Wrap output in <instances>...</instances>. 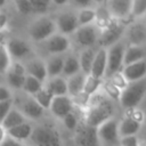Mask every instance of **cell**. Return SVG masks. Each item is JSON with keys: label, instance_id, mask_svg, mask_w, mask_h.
<instances>
[{"label": "cell", "instance_id": "1", "mask_svg": "<svg viewBox=\"0 0 146 146\" xmlns=\"http://www.w3.org/2000/svg\"><path fill=\"white\" fill-rule=\"evenodd\" d=\"M94 96L96 97V100L89 98L83 121L97 128L99 124L114 116V106L112 99L106 95H98V92H96Z\"/></svg>", "mask_w": 146, "mask_h": 146}, {"label": "cell", "instance_id": "2", "mask_svg": "<svg viewBox=\"0 0 146 146\" xmlns=\"http://www.w3.org/2000/svg\"><path fill=\"white\" fill-rule=\"evenodd\" d=\"M29 140L33 146H62L59 131L47 122L34 125Z\"/></svg>", "mask_w": 146, "mask_h": 146}, {"label": "cell", "instance_id": "3", "mask_svg": "<svg viewBox=\"0 0 146 146\" xmlns=\"http://www.w3.org/2000/svg\"><path fill=\"white\" fill-rule=\"evenodd\" d=\"M146 96V81L145 79L129 82L122 90L119 98L121 106L125 110L136 108Z\"/></svg>", "mask_w": 146, "mask_h": 146}, {"label": "cell", "instance_id": "4", "mask_svg": "<svg viewBox=\"0 0 146 146\" xmlns=\"http://www.w3.org/2000/svg\"><path fill=\"white\" fill-rule=\"evenodd\" d=\"M117 123L119 121L115 120V117L113 116L96 128L100 146H117L119 145L120 135H119Z\"/></svg>", "mask_w": 146, "mask_h": 146}, {"label": "cell", "instance_id": "5", "mask_svg": "<svg viewBox=\"0 0 146 146\" xmlns=\"http://www.w3.org/2000/svg\"><path fill=\"white\" fill-rule=\"evenodd\" d=\"M129 113L122 117V120L119 121L117 128H119V135L122 136H129V135H137L143 125L144 115L141 111H136V108L128 110Z\"/></svg>", "mask_w": 146, "mask_h": 146}, {"label": "cell", "instance_id": "6", "mask_svg": "<svg viewBox=\"0 0 146 146\" xmlns=\"http://www.w3.org/2000/svg\"><path fill=\"white\" fill-rule=\"evenodd\" d=\"M74 141L76 146H100L97 129L84 121H80L74 130Z\"/></svg>", "mask_w": 146, "mask_h": 146}, {"label": "cell", "instance_id": "7", "mask_svg": "<svg viewBox=\"0 0 146 146\" xmlns=\"http://www.w3.org/2000/svg\"><path fill=\"white\" fill-rule=\"evenodd\" d=\"M107 49V66H106V75L112 76L113 74L121 71L123 67V56L125 46L121 41L110 46Z\"/></svg>", "mask_w": 146, "mask_h": 146}, {"label": "cell", "instance_id": "8", "mask_svg": "<svg viewBox=\"0 0 146 146\" xmlns=\"http://www.w3.org/2000/svg\"><path fill=\"white\" fill-rule=\"evenodd\" d=\"M56 31V24L48 17H40L36 19L29 30L30 36L34 41H44Z\"/></svg>", "mask_w": 146, "mask_h": 146}, {"label": "cell", "instance_id": "9", "mask_svg": "<svg viewBox=\"0 0 146 146\" xmlns=\"http://www.w3.org/2000/svg\"><path fill=\"white\" fill-rule=\"evenodd\" d=\"M26 95V94H25ZM14 105L23 113V115L27 119V120H39L43 113H44V108L34 99L33 96L26 95L24 98H19L18 102Z\"/></svg>", "mask_w": 146, "mask_h": 146}, {"label": "cell", "instance_id": "10", "mask_svg": "<svg viewBox=\"0 0 146 146\" xmlns=\"http://www.w3.org/2000/svg\"><path fill=\"white\" fill-rule=\"evenodd\" d=\"M124 31H125V27L123 24H121L119 22H108L105 25V29L103 30V32L100 33L99 39H98L102 47L108 48L110 46L119 42L120 39L122 38Z\"/></svg>", "mask_w": 146, "mask_h": 146}, {"label": "cell", "instance_id": "11", "mask_svg": "<svg viewBox=\"0 0 146 146\" xmlns=\"http://www.w3.org/2000/svg\"><path fill=\"white\" fill-rule=\"evenodd\" d=\"M98 39L99 35L97 27L91 24L80 25L74 32V40L82 48H91Z\"/></svg>", "mask_w": 146, "mask_h": 146}, {"label": "cell", "instance_id": "12", "mask_svg": "<svg viewBox=\"0 0 146 146\" xmlns=\"http://www.w3.org/2000/svg\"><path fill=\"white\" fill-rule=\"evenodd\" d=\"M73 107H74V103L68 95H59L52 97V100L48 110L51 112V114L55 117L62 120L66 114L73 111Z\"/></svg>", "mask_w": 146, "mask_h": 146}, {"label": "cell", "instance_id": "13", "mask_svg": "<svg viewBox=\"0 0 146 146\" xmlns=\"http://www.w3.org/2000/svg\"><path fill=\"white\" fill-rule=\"evenodd\" d=\"M121 73L127 80V82H135L146 78V58L137 60L131 64L123 65Z\"/></svg>", "mask_w": 146, "mask_h": 146}, {"label": "cell", "instance_id": "14", "mask_svg": "<svg viewBox=\"0 0 146 146\" xmlns=\"http://www.w3.org/2000/svg\"><path fill=\"white\" fill-rule=\"evenodd\" d=\"M46 41V49L51 55H62L70 48V40L65 34H52Z\"/></svg>", "mask_w": 146, "mask_h": 146}, {"label": "cell", "instance_id": "15", "mask_svg": "<svg viewBox=\"0 0 146 146\" xmlns=\"http://www.w3.org/2000/svg\"><path fill=\"white\" fill-rule=\"evenodd\" d=\"M6 47H7V50L11 59L21 60V59L29 57V55L31 54L30 44L26 41L21 40V39H10L7 42Z\"/></svg>", "mask_w": 146, "mask_h": 146}, {"label": "cell", "instance_id": "16", "mask_svg": "<svg viewBox=\"0 0 146 146\" xmlns=\"http://www.w3.org/2000/svg\"><path fill=\"white\" fill-rule=\"evenodd\" d=\"M106 66H107V49L102 47L95 52L94 62L89 74L103 79L106 75Z\"/></svg>", "mask_w": 146, "mask_h": 146}, {"label": "cell", "instance_id": "17", "mask_svg": "<svg viewBox=\"0 0 146 146\" xmlns=\"http://www.w3.org/2000/svg\"><path fill=\"white\" fill-rule=\"evenodd\" d=\"M78 17L72 13H64L58 16L56 22V27L59 30L62 34L68 35L75 32V30L79 27Z\"/></svg>", "mask_w": 146, "mask_h": 146}, {"label": "cell", "instance_id": "18", "mask_svg": "<svg viewBox=\"0 0 146 146\" xmlns=\"http://www.w3.org/2000/svg\"><path fill=\"white\" fill-rule=\"evenodd\" d=\"M108 11L116 18H124L131 14L132 0H107Z\"/></svg>", "mask_w": 146, "mask_h": 146}, {"label": "cell", "instance_id": "19", "mask_svg": "<svg viewBox=\"0 0 146 146\" xmlns=\"http://www.w3.org/2000/svg\"><path fill=\"white\" fill-rule=\"evenodd\" d=\"M43 86L50 91L52 96L67 95V81H66V78L63 75L47 78Z\"/></svg>", "mask_w": 146, "mask_h": 146}, {"label": "cell", "instance_id": "20", "mask_svg": "<svg viewBox=\"0 0 146 146\" xmlns=\"http://www.w3.org/2000/svg\"><path fill=\"white\" fill-rule=\"evenodd\" d=\"M32 130H33V125L26 120V121L17 124V125L6 130V132H7V136H9V137H11L18 141L24 143V141L30 139Z\"/></svg>", "mask_w": 146, "mask_h": 146}, {"label": "cell", "instance_id": "21", "mask_svg": "<svg viewBox=\"0 0 146 146\" xmlns=\"http://www.w3.org/2000/svg\"><path fill=\"white\" fill-rule=\"evenodd\" d=\"M25 71H26V74L32 75L42 82H44L48 78L46 63L39 58H33V59L29 60L25 65Z\"/></svg>", "mask_w": 146, "mask_h": 146}, {"label": "cell", "instance_id": "22", "mask_svg": "<svg viewBox=\"0 0 146 146\" xmlns=\"http://www.w3.org/2000/svg\"><path fill=\"white\" fill-rule=\"evenodd\" d=\"M86 73L83 72H78L68 78H66L67 81V95L70 97L78 96L83 91L84 87V81H86Z\"/></svg>", "mask_w": 146, "mask_h": 146}, {"label": "cell", "instance_id": "23", "mask_svg": "<svg viewBox=\"0 0 146 146\" xmlns=\"http://www.w3.org/2000/svg\"><path fill=\"white\" fill-rule=\"evenodd\" d=\"M128 40L131 44H138L146 42V24L144 23H135L127 31Z\"/></svg>", "mask_w": 146, "mask_h": 146}, {"label": "cell", "instance_id": "24", "mask_svg": "<svg viewBox=\"0 0 146 146\" xmlns=\"http://www.w3.org/2000/svg\"><path fill=\"white\" fill-rule=\"evenodd\" d=\"M26 120L27 119L23 115V113L14 105L10 108V111L7 113V115L5 116V119L1 121V124H2V127L6 130H8V129H10V128H13V127H15V125H17V124L26 121Z\"/></svg>", "mask_w": 146, "mask_h": 146}, {"label": "cell", "instance_id": "25", "mask_svg": "<svg viewBox=\"0 0 146 146\" xmlns=\"http://www.w3.org/2000/svg\"><path fill=\"white\" fill-rule=\"evenodd\" d=\"M143 58H145V50L140 46L130 43L128 47H125L124 56H123V65L135 63Z\"/></svg>", "mask_w": 146, "mask_h": 146}, {"label": "cell", "instance_id": "26", "mask_svg": "<svg viewBox=\"0 0 146 146\" xmlns=\"http://www.w3.org/2000/svg\"><path fill=\"white\" fill-rule=\"evenodd\" d=\"M44 63H46V68H47L48 78L56 76V75H62L63 65H64V57L63 56L54 55L52 57H50Z\"/></svg>", "mask_w": 146, "mask_h": 146}, {"label": "cell", "instance_id": "27", "mask_svg": "<svg viewBox=\"0 0 146 146\" xmlns=\"http://www.w3.org/2000/svg\"><path fill=\"white\" fill-rule=\"evenodd\" d=\"M26 74H22V73H17L10 68H8L5 72V80L8 84V87L10 89H15V90H22L23 83H24V79H25Z\"/></svg>", "mask_w": 146, "mask_h": 146}, {"label": "cell", "instance_id": "28", "mask_svg": "<svg viewBox=\"0 0 146 146\" xmlns=\"http://www.w3.org/2000/svg\"><path fill=\"white\" fill-rule=\"evenodd\" d=\"M95 50L92 48H84L80 56H79V63H80V68L81 72L89 74L90 73V68L94 62V57H95Z\"/></svg>", "mask_w": 146, "mask_h": 146}, {"label": "cell", "instance_id": "29", "mask_svg": "<svg viewBox=\"0 0 146 146\" xmlns=\"http://www.w3.org/2000/svg\"><path fill=\"white\" fill-rule=\"evenodd\" d=\"M43 83L44 82L40 81L39 79H36V78H34L32 75L26 74L25 75V79H24V83H23L22 90L24 91V94L30 95V96H33L36 91H39L43 87Z\"/></svg>", "mask_w": 146, "mask_h": 146}, {"label": "cell", "instance_id": "30", "mask_svg": "<svg viewBox=\"0 0 146 146\" xmlns=\"http://www.w3.org/2000/svg\"><path fill=\"white\" fill-rule=\"evenodd\" d=\"M80 63L79 58L75 56H67L64 58V65H63V72L62 75L65 78H68L78 72H80Z\"/></svg>", "mask_w": 146, "mask_h": 146}, {"label": "cell", "instance_id": "31", "mask_svg": "<svg viewBox=\"0 0 146 146\" xmlns=\"http://www.w3.org/2000/svg\"><path fill=\"white\" fill-rule=\"evenodd\" d=\"M102 84H103L102 78H97V76H94L91 74H87L86 81H84V87H83V92L91 96V95L99 91Z\"/></svg>", "mask_w": 146, "mask_h": 146}, {"label": "cell", "instance_id": "32", "mask_svg": "<svg viewBox=\"0 0 146 146\" xmlns=\"http://www.w3.org/2000/svg\"><path fill=\"white\" fill-rule=\"evenodd\" d=\"M34 99L44 108V110H48L49 106H50V103L52 100V95L50 94V91L43 86L39 91H36L34 95H33Z\"/></svg>", "mask_w": 146, "mask_h": 146}, {"label": "cell", "instance_id": "33", "mask_svg": "<svg viewBox=\"0 0 146 146\" xmlns=\"http://www.w3.org/2000/svg\"><path fill=\"white\" fill-rule=\"evenodd\" d=\"M76 17H78L79 25H87V24H91V23L97 18V14H96L92 9L83 8V9L79 13V15H78Z\"/></svg>", "mask_w": 146, "mask_h": 146}, {"label": "cell", "instance_id": "34", "mask_svg": "<svg viewBox=\"0 0 146 146\" xmlns=\"http://www.w3.org/2000/svg\"><path fill=\"white\" fill-rule=\"evenodd\" d=\"M11 64V58L9 56V52L7 50L6 44L0 43V72L5 73Z\"/></svg>", "mask_w": 146, "mask_h": 146}, {"label": "cell", "instance_id": "35", "mask_svg": "<svg viewBox=\"0 0 146 146\" xmlns=\"http://www.w3.org/2000/svg\"><path fill=\"white\" fill-rule=\"evenodd\" d=\"M62 122H63L64 127H65L67 130L74 131L75 128H76V125H78V123H79L80 121H79L76 114L74 113V111H72V112H70L68 114H66V115L62 119Z\"/></svg>", "mask_w": 146, "mask_h": 146}, {"label": "cell", "instance_id": "36", "mask_svg": "<svg viewBox=\"0 0 146 146\" xmlns=\"http://www.w3.org/2000/svg\"><path fill=\"white\" fill-rule=\"evenodd\" d=\"M131 14L136 17H140L146 14V0H132Z\"/></svg>", "mask_w": 146, "mask_h": 146}, {"label": "cell", "instance_id": "37", "mask_svg": "<svg viewBox=\"0 0 146 146\" xmlns=\"http://www.w3.org/2000/svg\"><path fill=\"white\" fill-rule=\"evenodd\" d=\"M119 145L120 146H140V143L137 135H129V136L120 137Z\"/></svg>", "mask_w": 146, "mask_h": 146}, {"label": "cell", "instance_id": "38", "mask_svg": "<svg viewBox=\"0 0 146 146\" xmlns=\"http://www.w3.org/2000/svg\"><path fill=\"white\" fill-rule=\"evenodd\" d=\"M33 13H43L47 10L50 0H29Z\"/></svg>", "mask_w": 146, "mask_h": 146}, {"label": "cell", "instance_id": "39", "mask_svg": "<svg viewBox=\"0 0 146 146\" xmlns=\"http://www.w3.org/2000/svg\"><path fill=\"white\" fill-rule=\"evenodd\" d=\"M14 106V100L11 99H6V100H0V122L5 119L7 113L10 111V108Z\"/></svg>", "mask_w": 146, "mask_h": 146}, {"label": "cell", "instance_id": "40", "mask_svg": "<svg viewBox=\"0 0 146 146\" xmlns=\"http://www.w3.org/2000/svg\"><path fill=\"white\" fill-rule=\"evenodd\" d=\"M15 2H16V6H17V8H18V10L21 13H23V14L33 13L29 0H15Z\"/></svg>", "mask_w": 146, "mask_h": 146}, {"label": "cell", "instance_id": "41", "mask_svg": "<svg viewBox=\"0 0 146 146\" xmlns=\"http://www.w3.org/2000/svg\"><path fill=\"white\" fill-rule=\"evenodd\" d=\"M13 98V92L11 89L8 86L0 84V100H6V99H11Z\"/></svg>", "mask_w": 146, "mask_h": 146}, {"label": "cell", "instance_id": "42", "mask_svg": "<svg viewBox=\"0 0 146 146\" xmlns=\"http://www.w3.org/2000/svg\"><path fill=\"white\" fill-rule=\"evenodd\" d=\"M0 146H24L22 141H18L9 136H6L3 138V140L0 143Z\"/></svg>", "mask_w": 146, "mask_h": 146}, {"label": "cell", "instance_id": "43", "mask_svg": "<svg viewBox=\"0 0 146 146\" xmlns=\"http://www.w3.org/2000/svg\"><path fill=\"white\" fill-rule=\"evenodd\" d=\"M74 5H76L78 7H81V8H88L89 6H91L92 1L94 0H72Z\"/></svg>", "mask_w": 146, "mask_h": 146}, {"label": "cell", "instance_id": "44", "mask_svg": "<svg viewBox=\"0 0 146 146\" xmlns=\"http://www.w3.org/2000/svg\"><path fill=\"white\" fill-rule=\"evenodd\" d=\"M7 22H8L7 16H6L5 14H1V13H0V31H1V30H3V29L6 27Z\"/></svg>", "mask_w": 146, "mask_h": 146}, {"label": "cell", "instance_id": "45", "mask_svg": "<svg viewBox=\"0 0 146 146\" xmlns=\"http://www.w3.org/2000/svg\"><path fill=\"white\" fill-rule=\"evenodd\" d=\"M7 136V132H6V129L2 127L1 122H0V143L3 140V138Z\"/></svg>", "mask_w": 146, "mask_h": 146}, {"label": "cell", "instance_id": "46", "mask_svg": "<svg viewBox=\"0 0 146 146\" xmlns=\"http://www.w3.org/2000/svg\"><path fill=\"white\" fill-rule=\"evenodd\" d=\"M52 2H54V3H56V5H58V6H60V5L66 3V2H67V0H52Z\"/></svg>", "mask_w": 146, "mask_h": 146}, {"label": "cell", "instance_id": "47", "mask_svg": "<svg viewBox=\"0 0 146 146\" xmlns=\"http://www.w3.org/2000/svg\"><path fill=\"white\" fill-rule=\"evenodd\" d=\"M3 79H5V73L0 72V84H2V81H3Z\"/></svg>", "mask_w": 146, "mask_h": 146}, {"label": "cell", "instance_id": "48", "mask_svg": "<svg viewBox=\"0 0 146 146\" xmlns=\"http://www.w3.org/2000/svg\"><path fill=\"white\" fill-rule=\"evenodd\" d=\"M141 112H143V115H144V119L146 120V104H145V106H144V108L141 110Z\"/></svg>", "mask_w": 146, "mask_h": 146}, {"label": "cell", "instance_id": "49", "mask_svg": "<svg viewBox=\"0 0 146 146\" xmlns=\"http://www.w3.org/2000/svg\"><path fill=\"white\" fill-rule=\"evenodd\" d=\"M5 3H6V0H0V8H1V7H3V6H5Z\"/></svg>", "mask_w": 146, "mask_h": 146}, {"label": "cell", "instance_id": "50", "mask_svg": "<svg viewBox=\"0 0 146 146\" xmlns=\"http://www.w3.org/2000/svg\"><path fill=\"white\" fill-rule=\"evenodd\" d=\"M94 1H96V2H98V3H100V2H104V0H94Z\"/></svg>", "mask_w": 146, "mask_h": 146}, {"label": "cell", "instance_id": "51", "mask_svg": "<svg viewBox=\"0 0 146 146\" xmlns=\"http://www.w3.org/2000/svg\"><path fill=\"white\" fill-rule=\"evenodd\" d=\"M104 2H105V5H106V2H107V0H104Z\"/></svg>", "mask_w": 146, "mask_h": 146}, {"label": "cell", "instance_id": "52", "mask_svg": "<svg viewBox=\"0 0 146 146\" xmlns=\"http://www.w3.org/2000/svg\"><path fill=\"white\" fill-rule=\"evenodd\" d=\"M117 146H120V145H117Z\"/></svg>", "mask_w": 146, "mask_h": 146}]
</instances>
